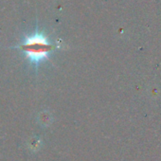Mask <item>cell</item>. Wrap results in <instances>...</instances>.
I'll use <instances>...</instances> for the list:
<instances>
[{
  "label": "cell",
  "mask_w": 161,
  "mask_h": 161,
  "mask_svg": "<svg viewBox=\"0 0 161 161\" xmlns=\"http://www.w3.org/2000/svg\"><path fill=\"white\" fill-rule=\"evenodd\" d=\"M19 47L32 64H39L42 61L47 59L49 53L54 48L44 32L36 31L33 34L26 36Z\"/></svg>",
  "instance_id": "6da1fadb"
}]
</instances>
